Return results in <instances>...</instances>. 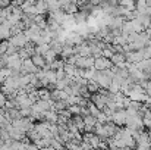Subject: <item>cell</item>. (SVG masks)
Masks as SVG:
<instances>
[{"mask_svg":"<svg viewBox=\"0 0 151 150\" xmlns=\"http://www.w3.org/2000/svg\"><path fill=\"white\" fill-rule=\"evenodd\" d=\"M111 60L109 57H104V56H99V57H94V68L97 71H104V69H110L111 68Z\"/></svg>","mask_w":151,"mask_h":150,"instance_id":"obj_1","label":"cell"},{"mask_svg":"<svg viewBox=\"0 0 151 150\" xmlns=\"http://www.w3.org/2000/svg\"><path fill=\"white\" fill-rule=\"evenodd\" d=\"M126 110L125 109H116L113 116H111V121L117 125V127H123L125 122H126Z\"/></svg>","mask_w":151,"mask_h":150,"instance_id":"obj_2","label":"cell"},{"mask_svg":"<svg viewBox=\"0 0 151 150\" xmlns=\"http://www.w3.org/2000/svg\"><path fill=\"white\" fill-rule=\"evenodd\" d=\"M27 41H28V38H27V36L24 34V31L19 33V34H15V36H10V37H9V43L13 44V46H16L18 49H19V47H24Z\"/></svg>","mask_w":151,"mask_h":150,"instance_id":"obj_3","label":"cell"},{"mask_svg":"<svg viewBox=\"0 0 151 150\" xmlns=\"http://www.w3.org/2000/svg\"><path fill=\"white\" fill-rule=\"evenodd\" d=\"M21 66H22V59L18 56V53H13V54L7 56V68H10V69H21Z\"/></svg>","mask_w":151,"mask_h":150,"instance_id":"obj_4","label":"cell"},{"mask_svg":"<svg viewBox=\"0 0 151 150\" xmlns=\"http://www.w3.org/2000/svg\"><path fill=\"white\" fill-rule=\"evenodd\" d=\"M110 60L113 65L119 66V68H126V60H125V54L123 53H113L110 56Z\"/></svg>","mask_w":151,"mask_h":150,"instance_id":"obj_5","label":"cell"},{"mask_svg":"<svg viewBox=\"0 0 151 150\" xmlns=\"http://www.w3.org/2000/svg\"><path fill=\"white\" fill-rule=\"evenodd\" d=\"M34 6H35V12L38 15H46L49 12V3H47V0H35L34 1Z\"/></svg>","mask_w":151,"mask_h":150,"instance_id":"obj_6","label":"cell"},{"mask_svg":"<svg viewBox=\"0 0 151 150\" xmlns=\"http://www.w3.org/2000/svg\"><path fill=\"white\" fill-rule=\"evenodd\" d=\"M104 130H106L107 137H113V136L116 134V131L119 130V127H117L113 121H106V122H104Z\"/></svg>","mask_w":151,"mask_h":150,"instance_id":"obj_7","label":"cell"},{"mask_svg":"<svg viewBox=\"0 0 151 150\" xmlns=\"http://www.w3.org/2000/svg\"><path fill=\"white\" fill-rule=\"evenodd\" d=\"M31 60L34 62V65L37 66V68H43L47 62H46V59L43 57V54H38V53H34L32 56H31Z\"/></svg>","mask_w":151,"mask_h":150,"instance_id":"obj_8","label":"cell"},{"mask_svg":"<svg viewBox=\"0 0 151 150\" xmlns=\"http://www.w3.org/2000/svg\"><path fill=\"white\" fill-rule=\"evenodd\" d=\"M72 122L78 127V130L82 133L84 131V127H85V124H84V118H82V115L81 113H78V115H72Z\"/></svg>","mask_w":151,"mask_h":150,"instance_id":"obj_9","label":"cell"},{"mask_svg":"<svg viewBox=\"0 0 151 150\" xmlns=\"http://www.w3.org/2000/svg\"><path fill=\"white\" fill-rule=\"evenodd\" d=\"M32 21H34V24H37L40 28H46V27H47V18H46V15H38V13H37Z\"/></svg>","mask_w":151,"mask_h":150,"instance_id":"obj_10","label":"cell"},{"mask_svg":"<svg viewBox=\"0 0 151 150\" xmlns=\"http://www.w3.org/2000/svg\"><path fill=\"white\" fill-rule=\"evenodd\" d=\"M9 37H10V28L6 27L4 24H0V41L9 40Z\"/></svg>","mask_w":151,"mask_h":150,"instance_id":"obj_11","label":"cell"},{"mask_svg":"<svg viewBox=\"0 0 151 150\" xmlns=\"http://www.w3.org/2000/svg\"><path fill=\"white\" fill-rule=\"evenodd\" d=\"M50 49H53L57 54H60V51H62V49H63V43L60 41V40H57V38H53L50 43Z\"/></svg>","mask_w":151,"mask_h":150,"instance_id":"obj_12","label":"cell"},{"mask_svg":"<svg viewBox=\"0 0 151 150\" xmlns=\"http://www.w3.org/2000/svg\"><path fill=\"white\" fill-rule=\"evenodd\" d=\"M142 124H144V127L148 130L151 128V109H147L144 113H142Z\"/></svg>","mask_w":151,"mask_h":150,"instance_id":"obj_13","label":"cell"},{"mask_svg":"<svg viewBox=\"0 0 151 150\" xmlns=\"http://www.w3.org/2000/svg\"><path fill=\"white\" fill-rule=\"evenodd\" d=\"M37 93H38V99H43V100L50 99V90H49L47 87H40V88H37Z\"/></svg>","mask_w":151,"mask_h":150,"instance_id":"obj_14","label":"cell"},{"mask_svg":"<svg viewBox=\"0 0 151 150\" xmlns=\"http://www.w3.org/2000/svg\"><path fill=\"white\" fill-rule=\"evenodd\" d=\"M87 88H88V91H90V93H97V91H99V88H100V86L97 84V81H96V80L90 78V80H88V83H87Z\"/></svg>","mask_w":151,"mask_h":150,"instance_id":"obj_15","label":"cell"},{"mask_svg":"<svg viewBox=\"0 0 151 150\" xmlns=\"http://www.w3.org/2000/svg\"><path fill=\"white\" fill-rule=\"evenodd\" d=\"M57 56H59V54H57V53H56V51H54L53 49H49L47 51H46V53H44V54H43V57L46 59V62H47V63L53 62V60H54Z\"/></svg>","mask_w":151,"mask_h":150,"instance_id":"obj_16","label":"cell"},{"mask_svg":"<svg viewBox=\"0 0 151 150\" xmlns=\"http://www.w3.org/2000/svg\"><path fill=\"white\" fill-rule=\"evenodd\" d=\"M63 69H65L66 75L75 77V72H76V66H75V65H72V63H65V65H63Z\"/></svg>","mask_w":151,"mask_h":150,"instance_id":"obj_17","label":"cell"},{"mask_svg":"<svg viewBox=\"0 0 151 150\" xmlns=\"http://www.w3.org/2000/svg\"><path fill=\"white\" fill-rule=\"evenodd\" d=\"M49 65H50L51 69H54V71H56V69H59V68H63V65H65V60H63L62 57H60V59H59V57H56V59H54L53 62H50Z\"/></svg>","mask_w":151,"mask_h":150,"instance_id":"obj_18","label":"cell"},{"mask_svg":"<svg viewBox=\"0 0 151 150\" xmlns=\"http://www.w3.org/2000/svg\"><path fill=\"white\" fill-rule=\"evenodd\" d=\"M49 49H50V44H49V43L35 44V53H38V54H44V53H46Z\"/></svg>","mask_w":151,"mask_h":150,"instance_id":"obj_19","label":"cell"},{"mask_svg":"<svg viewBox=\"0 0 151 150\" xmlns=\"http://www.w3.org/2000/svg\"><path fill=\"white\" fill-rule=\"evenodd\" d=\"M68 109H69V112H70L72 115H78V113H81V106H79L78 103L69 104V106H68Z\"/></svg>","mask_w":151,"mask_h":150,"instance_id":"obj_20","label":"cell"},{"mask_svg":"<svg viewBox=\"0 0 151 150\" xmlns=\"http://www.w3.org/2000/svg\"><path fill=\"white\" fill-rule=\"evenodd\" d=\"M7 46H9V40H1L0 41V54H6Z\"/></svg>","mask_w":151,"mask_h":150,"instance_id":"obj_21","label":"cell"},{"mask_svg":"<svg viewBox=\"0 0 151 150\" xmlns=\"http://www.w3.org/2000/svg\"><path fill=\"white\" fill-rule=\"evenodd\" d=\"M16 53H18V56H19V57H21L22 60H24V59H27V57H29V53H28L27 50L24 49V47H19Z\"/></svg>","mask_w":151,"mask_h":150,"instance_id":"obj_22","label":"cell"},{"mask_svg":"<svg viewBox=\"0 0 151 150\" xmlns=\"http://www.w3.org/2000/svg\"><path fill=\"white\" fill-rule=\"evenodd\" d=\"M65 77H66V72H65V69H63V68L56 69V78H57V80H63Z\"/></svg>","mask_w":151,"mask_h":150,"instance_id":"obj_23","label":"cell"},{"mask_svg":"<svg viewBox=\"0 0 151 150\" xmlns=\"http://www.w3.org/2000/svg\"><path fill=\"white\" fill-rule=\"evenodd\" d=\"M21 116H31V107H19Z\"/></svg>","mask_w":151,"mask_h":150,"instance_id":"obj_24","label":"cell"},{"mask_svg":"<svg viewBox=\"0 0 151 150\" xmlns=\"http://www.w3.org/2000/svg\"><path fill=\"white\" fill-rule=\"evenodd\" d=\"M16 51H18V47L9 43V46H7V51H6V54L9 56V54H13V53H16Z\"/></svg>","mask_w":151,"mask_h":150,"instance_id":"obj_25","label":"cell"},{"mask_svg":"<svg viewBox=\"0 0 151 150\" xmlns=\"http://www.w3.org/2000/svg\"><path fill=\"white\" fill-rule=\"evenodd\" d=\"M6 100H7L6 94H4L3 91H0V107H4V103H6Z\"/></svg>","mask_w":151,"mask_h":150,"instance_id":"obj_26","label":"cell"},{"mask_svg":"<svg viewBox=\"0 0 151 150\" xmlns=\"http://www.w3.org/2000/svg\"><path fill=\"white\" fill-rule=\"evenodd\" d=\"M12 3V0H0V6L1 7H6V6H9Z\"/></svg>","mask_w":151,"mask_h":150,"instance_id":"obj_27","label":"cell"},{"mask_svg":"<svg viewBox=\"0 0 151 150\" xmlns=\"http://www.w3.org/2000/svg\"><path fill=\"white\" fill-rule=\"evenodd\" d=\"M1 86H3V83H1V81H0V90H1Z\"/></svg>","mask_w":151,"mask_h":150,"instance_id":"obj_28","label":"cell"}]
</instances>
